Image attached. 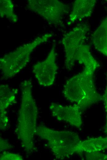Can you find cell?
I'll use <instances>...</instances> for the list:
<instances>
[{"label":"cell","mask_w":107,"mask_h":160,"mask_svg":"<svg viewBox=\"0 0 107 160\" xmlns=\"http://www.w3.org/2000/svg\"><path fill=\"white\" fill-rule=\"evenodd\" d=\"M32 82H22L20 85L21 101L16 132L22 147L30 152L33 149L34 136L36 133L38 109L32 92Z\"/></svg>","instance_id":"cell-2"},{"label":"cell","mask_w":107,"mask_h":160,"mask_svg":"<svg viewBox=\"0 0 107 160\" xmlns=\"http://www.w3.org/2000/svg\"><path fill=\"white\" fill-rule=\"evenodd\" d=\"M91 41L95 48L107 57V16L93 33Z\"/></svg>","instance_id":"cell-10"},{"label":"cell","mask_w":107,"mask_h":160,"mask_svg":"<svg viewBox=\"0 0 107 160\" xmlns=\"http://www.w3.org/2000/svg\"><path fill=\"white\" fill-rule=\"evenodd\" d=\"M75 60L84 65V69L66 81L63 93L67 100L75 103L82 111L103 99L97 90L94 78V72L100 65L91 54L89 45L85 43L77 49Z\"/></svg>","instance_id":"cell-1"},{"label":"cell","mask_w":107,"mask_h":160,"mask_svg":"<svg viewBox=\"0 0 107 160\" xmlns=\"http://www.w3.org/2000/svg\"><path fill=\"white\" fill-rule=\"evenodd\" d=\"M9 157L6 158V160L7 159H15L14 158L16 159L21 160L22 159L21 156L17 154H12L6 153L3 154L1 157V159H3L4 158Z\"/></svg>","instance_id":"cell-15"},{"label":"cell","mask_w":107,"mask_h":160,"mask_svg":"<svg viewBox=\"0 0 107 160\" xmlns=\"http://www.w3.org/2000/svg\"><path fill=\"white\" fill-rule=\"evenodd\" d=\"M36 134L46 140L53 154L57 159H63L78 153L81 140L77 134L68 130L58 131L40 126Z\"/></svg>","instance_id":"cell-4"},{"label":"cell","mask_w":107,"mask_h":160,"mask_svg":"<svg viewBox=\"0 0 107 160\" xmlns=\"http://www.w3.org/2000/svg\"><path fill=\"white\" fill-rule=\"evenodd\" d=\"M89 30V27L87 24H80L64 35L61 42L65 53V66L67 70H71L74 67L76 51L85 43Z\"/></svg>","instance_id":"cell-6"},{"label":"cell","mask_w":107,"mask_h":160,"mask_svg":"<svg viewBox=\"0 0 107 160\" xmlns=\"http://www.w3.org/2000/svg\"><path fill=\"white\" fill-rule=\"evenodd\" d=\"M106 113V123L105 126L104 132L107 135V109L105 110Z\"/></svg>","instance_id":"cell-16"},{"label":"cell","mask_w":107,"mask_h":160,"mask_svg":"<svg viewBox=\"0 0 107 160\" xmlns=\"http://www.w3.org/2000/svg\"><path fill=\"white\" fill-rule=\"evenodd\" d=\"M95 0H76L73 3L67 24L70 25L78 20L92 15L96 3Z\"/></svg>","instance_id":"cell-9"},{"label":"cell","mask_w":107,"mask_h":160,"mask_svg":"<svg viewBox=\"0 0 107 160\" xmlns=\"http://www.w3.org/2000/svg\"><path fill=\"white\" fill-rule=\"evenodd\" d=\"M0 15L1 18H5L13 22L18 20V17L14 11V4L10 0L0 1Z\"/></svg>","instance_id":"cell-13"},{"label":"cell","mask_w":107,"mask_h":160,"mask_svg":"<svg viewBox=\"0 0 107 160\" xmlns=\"http://www.w3.org/2000/svg\"><path fill=\"white\" fill-rule=\"evenodd\" d=\"M46 33L30 42L23 44L14 50L5 54L0 59V69L5 79L15 76L29 62L31 54L38 46L48 41L53 36Z\"/></svg>","instance_id":"cell-3"},{"label":"cell","mask_w":107,"mask_h":160,"mask_svg":"<svg viewBox=\"0 0 107 160\" xmlns=\"http://www.w3.org/2000/svg\"><path fill=\"white\" fill-rule=\"evenodd\" d=\"M107 149V136L91 138L81 141L78 148V153L100 152Z\"/></svg>","instance_id":"cell-11"},{"label":"cell","mask_w":107,"mask_h":160,"mask_svg":"<svg viewBox=\"0 0 107 160\" xmlns=\"http://www.w3.org/2000/svg\"><path fill=\"white\" fill-rule=\"evenodd\" d=\"M27 6L49 24L55 26L62 23L70 10L69 5L58 0H29Z\"/></svg>","instance_id":"cell-5"},{"label":"cell","mask_w":107,"mask_h":160,"mask_svg":"<svg viewBox=\"0 0 107 160\" xmlns=\"http://www.w3.org/2000/svg\"><path fill=\"white\" fill-rule=\"evenodd\" d=\"M50 109L52 115L58 120L66 122L78 128L81 126L82 111L77 104L64 106L57 103H52Z\"/></svg>","instance_id":"cell-8"},{"label":"cell","mask_w":107,"mask_h":160,"mask_svg":"<svg viewBox=\"0 0 107 160\" xmlns=\"http://www.w3.org/2000/svg\"><path fill=\"white\" fill-rule=\"evenodd\" d=\"M85 153V158L88 160H107V154L100 152Z\"/></svg>","instance_id":"cell-14"},{"label":"cell","mask_w":107,"mask_h":160,"mask_svg":"<svg viewBox=\"0 0 107 160\" xmlns=\"http://www.w3.org/2000/svg\"><path fill=\"white\" fill-rule=\"evenodd\" d=\"M57 56L54 45L46 58L33 65L32 71L40 85L48 87L54 84L58 68L56 62Z\"/></svg>","instance_id":"cell-7"},{"label":"cell","mask_w":107,"mask_h":160,"mask_svg":"<svg viewBox=\"0 0 107 160\" xmlns=\"http://www.w3.org/2000/svg\"><path fill=\"white\" fill-rule=\"evenodd\" d=\"M17 89L11 88L6 84L0 86V114H6V109L15 102V95L18 93Z\"/></svg>","instance_id":"cell-12"},{"label":"cell","mask_w":107,"mask_h":160,"mask_svg":"<svg viewBox=\"0 0 107 160\" xmlns=\"http://www.w3.org/2000/svg\"><path fill=\"white\" fill-rule=\"evenodd\" d=\"M105 1H106V2H107V0H105Z\"/></svg>","instance_id":"cell-17"}]
</instances>
